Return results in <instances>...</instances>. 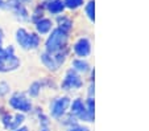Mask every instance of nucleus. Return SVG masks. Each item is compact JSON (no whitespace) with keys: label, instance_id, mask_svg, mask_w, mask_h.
<instances>
[{"label":"nucleus","instance_id":"obj_1","mask_svg":"<svg viewBox=\"0 0 149 131\" xmlns=\"http://www.w3.org/2000/svg\"><path fill=\"white\" fill-rule=\"evenodd\" d=\"M20 65V61L13 54V49H0V71L15 70Z\"/></svg>","mask_w":149,"mask_h":131},{"label":"nucleus","instance_id":"obj_2","mask_svg":"<svg viewBox=\"0 0 149 131\" xmlns=\"http://www.w3.org/2000/svg\"><path fill=\"white\" fill-rule=\"evenodd\" d=\"M66 39H68V37H66L65 32H62L61 29L53 31L52 36L49 37L48 41H46V49H48V52L49 53H56V52H58L59 49L66 44Z\"/></svg>","mask_w":149,"mask_h":131},{"label":"nucleus","instance_id":"obj_3","mask_svg":"<svg viewBox=\"0 0 149 131\" xmlns=\"http://www.w3.org/2000/svg\"><path fill=\"white\" fill-rule=\"evenodd\" d=\"M16 39L19 41V44L23 46L24 49H33L38 45L40 40L38 37L36 36L34 33H28L24 29H19L16 33Z\"/></svg>","mask_w":149,"mask_h":131},{"label":"nucleus","instance_id":"obj_4","mask_svg":"<svg viewBox=\"0 0 149 131\" xmlns=\"http://www.w3.org/2000/svg\"><path fill=\"white\" fill-rule=\"evenodd\" d=\"M9 103L12 105V107H15L16 110L21 111H29L32 107L31 102L28 101V98L23 94V93H16L12 95V98L9 99Z\"/></svg>","mask_w":149,"mask_h":131},{"label":"nucleus","instance_id":"obj_5","mask_svg":"<svg viewBox=\"0 0 149 131\" xmlns=\"http://www.w3.org/2000/svg\"><path fill=\"white\" fill-rule=\"evenodd\" d=\"M69 103H70V101H69V98H66V97L54 101L53 106H52V114H53V117H61V115L65 113V110L69 106Z\"/></svg>","mask_w":149,"mask_h":131},{"label":"nucleus","instance_id":"obj_6","mask_svg":"<svg viewBox=\"0 0 149 131\" xmlns=\"http://www.w3.org/2000/svg\"><path fill=\"white\" fill-rule=\"evenodd\" d=\"M23 120H24V117L23 115H20V114H16L15 117H12V115H4L3 117L4 125H6V127L9 128V130H15V128H17Z\"/></svg>","mask_w":149,"mask_h":131},{"label":"nucleus","instance_id":"obj_7","mask_svg":"<svg viewBox=\"0 0 149 131\" xmlns=\"http://www.w3.org/2000/svg\"><path fill=\"white\" fill-rule=\"evenodd\" d=\"M79 86H81V80H79V77L74 73L73 70H70L68 73V76H66L65 82H63V88L75 89V88H79Z\"/></svg>","mask_w":149,"mask_h":131},{"label":"nucleus","instance_id":"obj_8","mask_svg":"<svg viewBox=\"0 0 149 131\" xmlns=\"http://www.w3.org/2000/svg\"><path fill=\"white\" fill-rule=\"evenodd\" d=\"M75 52L78 56H81V57H86L88 53H90V43H88L86 39H82V40H79L78 43L75 44Z\"/></svg>","mask_w":149,"mask_h":131},{"label":"nucleus","instance_id":"obj_9","mask_svg":"<svg viewBox=\"0 0 149 131\" xmlns=\"http://www.w3.org/2000/svg\"><path fill=\"white\" fill-rule=\"evenodd\" d=\"M42 61H44V64H45L49 69H57L58 68V62H57L56 58H54L52 54L50 56H49L48 53L42 54Z\"/></svg>","mask_w":149,"mask_h":131},{"label":"nucleus","instance_id":"obj_10","mask_svg":"<svg viewBox=\"0 0 149 131\" xmlns=\"http://www.w3.org/2000/svg\"><path fill=\"white\" fill-rule=\"evenodd\" d=\"M50 28H52V23L48 19H42V20H40L37 23V31L40 33H46V32L50 31Z\"/></svg>","mask_w":149,"mask_h":131},{"label":"nucleus","instance_id":"obj_11","mask_svg":"<svg viewBox=\"0 0 149 131\" xmlns=\"http://www.w3.org/2000/svg\"><path fill=\"white\" fill-rule=\"evenodd\" d=\"M63 3H62L61 0H53V1H50V3L48 4V8L50 12H53V13H58V12H61L62 9H63Z\"/></svg>","mask_w":149,"mask_h":131},{"label":"nucleus","instance_id":"obj_12","mask_svg":"<svg viewBox=\"0 0 149 131\" xmlns=\"http://www.w3.org/2000/svg\"><path fill=\"white\" fill-rule=\"evenodd\" d=\"M58 21H59V29L62 32H68L70 29V27H71L70 20H68V19H59Z\"/></svg>","mask_w":149,"mask_h":131},{"label":"nucleus","instance_id":"obj_13","mask_svg":"<svg viewBox=\"0 0 149 131\" xmlns=\"http://www.w3.org/2000/svg\"><path fill=\"white\" fill-rule=\"evenodd\" d=\"M71 111H73V114H81L82 111H83V105H82V102L79 99L75 101V102H73Z\"/></svg>","mask_w":149,"mask_h":131},{"label":"nucleus","instance_id":"obj_14","mask_svg":"<svg viewBox=\"0 0 149 131\" xmlns=\"http://www.w3.org/2000/svg\"><path fill=\"white\" fill-rule=\"evenodd\" d=\"M83 0H65V4L69 8H77V7L82 6Z\"/></svg>","mask_w":149,"mask_h":131},{"label":"nucleus","instance_id":"obj_15","mask_svg":"<svg viewBox=\"0 0 149 131\" xmlns=\"http://www.w3.org/2000/svg\"><path fill=\"white\" fill-rule=\"evenodd\" d=\"M74 68L81 70V71H86L87 70V64L81 61V60H77V61H74Z\"/></svg>","mask_w":149,"mask_h":131},{"label":"nucleus","instance_id":"obj_16","mask_svg":"<svg viewBox=\"0 0 149 131\" xmlns=\"http://www.w3.org/2000/svg\"><path fill=\"white\" fill-rule=\"evenodd\" d=\"M86 12H87L88 17H90L91 20H94V1L88 3V6L86 7Z\"/></svg>","mask_w":149,"mask_h":131},{"label":"nucleus","instance_id":"obj_17","mask_svg":"<svg viewBox=\"0 0 149 131\" xmlns=\"http://www.w3.org/2000/svg\"><path fill=\"white\" fill-rule=\"evenodd\" d=\"M38 88H40V83H33L31 90H29V93H31L32 95H37L38 94Z\"/></svg>","mask_w":149,"mask_h":131},{"label":"nucleus","instance_id":"obj_18","mask_svg":"<svg viewBox=\"0 0 149 131\" xmlns=\"http://www.w3.org/2000/svg\"><path fill=\"white\" fill-rule=\"evenodd\" d=\"M8 91V85L6 82H1L0 83V94H6Z\"/></svg>","mask_w":149,"mask_h":131},{"label":"nucleus","instance_id":"obj_19","mask_svg":"<svg viewBox=\"0 0 149 131\" xmlns=\"http://www.w3.org/2000/svg\"><path fill=\"white\" fill-rule=\"evenodd\" d=\"M70 131H88L87 128H83V127H75V128H71Z\"/></svg>","mask_w":149,"mask_h":131},{"label":"nucleus","instance_id":"obj_20","mask_svg":"<svg viewBox=\"0 0 149 131\" xmlns=\"http://www.w3.org/2000/svg\"><path fill=\"white\" fill-rule=\"evenodd\" d=\"M17 131H28V130H26L25 127H23V128H19V130H17Z\"/></svg>","mask_w":149,"mask_h":131},{"label":"nucleus","instance_id":"obj_21","mask_svg":"<svg viewBox=\"0 0 149 131\" xmlns=\"http://www.w3.org/2000/svg\"><path fill=\"white\" fill-rule=\"evenodd\" d=\"M0 43H1V32H0Z\"/></svg>","mask_w":149,"mask_h":131}]
</instances>
